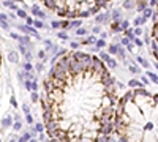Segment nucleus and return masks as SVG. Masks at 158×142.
<instances>
[{
  "label": "nucleus",
  "instance_id": "31",
  "mask_svg": "<svg viewBox=\"0 0 158 142\" xmlns=\"http://www.w3.org/2000/svg\"><path fill=\"white\" fill-rule=\"evenodd\" d=\"M30 98H32V103H38V101H40V95H38L36 92H32V93H30Z\"/></svg>",
  "mask_w": 158,
  "mask_h": 142
},
{
  "label": "nucleus",
  "instance_id": "45",
  "mask_svg": "<svg viewBox=\"0 0 158 142\" xmlns=\"http://www.w3.org/2000/svg\"><path fill=\"white\" fill-rule=\"evenodd\" d=\"M70 47H71V49H77V47H79V43H76V41H71V43H70Z\"/></svg>",
  "mask_w": 158,
  "mask_h": 142
},
{
  "label": "nucleus",
  "instance_id": "28",
  "mask_svg": "<svg viewBox=\"0 0 158 142\" xmlns=\"http://www.w3.org/2000/svg\"><path fill=\"white\" fill-rule=\"evenodd\" d=\"M76 35H77V36H85V35H87V30H85L84 27H79V29L76 30Z\"/></svg>",
  "mask_w": 158,
  "mask_h": 142
},
{
  "label": "nucleus",
  "instance_id": "4",
  "mask_svg": "<svg viewBox=\"0 0 158 142\" xmlns=\"http://www.w3.org/2000/svg\"><path fill=\"white\" fill-rule=\"evenodd\" d=\"M150 38H152V55L158 62V2L155 5V11L152 14V30H150Z\"/></svg>",
  "mask_w": 158,
  "mask_h": 142
},
{
  "label": "nucleus",
  "instance_id": "2",
  "mask_svg": "<svg viewBox=\"0 0 158 142\" xmlns=\"http://www.w3.org/2000/svg\"><path fill=\"white\" fill-rule=\"evenodd\" d=\"M114 140H158V93L138 87L118 98L114 117Z\"/></svg>",
  "mask_w": 158,
  "mask_h": 142
},
{
  "label": "nucleus",
  "instance_id": "49",
  "mask_svg": "<svg viewBox=\"0 0 158 142\" xmlns=\"http://www.w3.org/2000/svg\"><path fill=\"white\" fill-rule=\"evenodd\" d=\"M25 21H27V24H29V25H33V19H32V18H29V16H27V18H25Z\"/></svg>",
  "mask_w": 158,
  "mask_h": 142
},
{
  "label": "nucleus",
  "instance_id": "9",
  "mask_svg": "<svg viewBox=\"0 0 158 142\" xmlns=\"http://www.w3.org/2000/svg\"><path fill=\"white\" fill-rule=\"evenodd\" d=\"M123 10H136V0H125L122 3Z\"/></svg>",
  "mask_w": 158,
  "mask_h": 142
},
{
  "label": "nucleus",
  "instance_id": "52",
  "mask_svg": "<svg viewBox=\"0 0 158 142\" xmlns=\"http://www.w3.org/2000/svg\"><path fill=\"white\" fill-rule=\"evenodd\" d=\"M11 103H13V106H15V108L18 106V103H16V99H15V96H11Z\"/></svg>",
  "mask_w": 158,
  "mask_h": 142
},
{
  "label": "nucleus",
  "instance_id": "51",
  "mask_svg": "<svg viewBox=\"0 0 158 142\" xmlns=\"http://www.w3.org/2000/svg\"><path fill=\"white\" fill-rule=\"evenodd\" d=\"M22 109H24V112H25V114H29V106H27V104H24V106H22Z\"/></svg>",
  "mask_w": 158,
  "mask_h": 142
},
{
  "label": "nucleus",
  "instance_id": "40",
  "mask_svg": "<svg viewBox=\"0 0 158 142\" xmlns=\"http://www.w3.org/2000/svg\"><path fill=\"white\" fill-rule=\"evenodd\" d=\"M125 49L128 51V52H133V49H135V43H133V41H131V43H128V46H127Z\"/></svg>",
  "mask_w": 158,
  "mask_h": 142
},
{
  "label": "nucleus",
  "instance_id": "7",
  "mask_svg": "<svg viewBox=\"0 0 158 142\" xmlns=\"http://www.w3.org/2000/svg\"><path fill=\"white\" fill-rule=\"evenodd\" d=\"M19 30H21V32H24V33H27V35H33V36H36V38H38L36 30H35V29H32L29 24H27V25H19Z\"/></svg>",
  "mask_w": 158,
  "mask_h": 142
},
{
  "label": "nucleus",
  "instance_id": "11",
  "mask_svg": "<svg viewBox=\"0 0 158 142\" xmlns=\"http://www.w3.org/2000/svg\"><path fill=\"white\" fill-rule=\"evenodd\" d=\"M32 13H33L35 16H38L40 19H46V14H44V13H43L41 10H40V6H38V5H33V6H32Z\"/></svg>",
  "mask_w": 158,
  "mask_h": 142
},
{
  "label": "nucleus",
  "instance_id": "16",
  "mask_svg": "<svg viewBox=\"0 0 158 142\" xmlns=\"http://www.w3.org/2000/svg\"><path fill=\"white\" fill-rule=\"evenodd\" d=\"M111 18H112V21H122V13H120V10H114L112 13H111Z\"/></svg>",
  "mask_w": 158,
  "mask_h": 142
},
{
  "label": "nucleus",
  "instance_id": "32",
  "mask_svg": "<svg viewBox=\"0 0 158 142\" xmlns=\"http://www.w3.org/2000/svg\"><path fill=\"white\" fill-rule=\"evenodd\" d=\"M57 38H60V40H68V33L67 32H59Z\"/></svg>",
  "mask_w": 158,
  "mask_h": 142
},
{
  "label": "nucleus",
  "instance_id": "57",
  "mask_svg": "<svg viewBox=\"0 0 158 142\" xmlns=\"http://www.w3.org/2000/svg\"><path fill=\"white\" fill-rule=\"evenodd\" d=\"M0 63H2V57H0Z\"/></svg>",
  "mask_w": 158,
  "mask_h": 142
},
{
  "label": "nucleus",
  "instance_id": "36",
  "mask_svg": "<svg viewBox=\"0 0 158 142\" xmlns=\"http://www.w3.org/2000/svg\"><path fill=\"white\" fill-rule=\"evenodd\" d=\"M5 6H8V8H11V10H16V5L11 2V0H6L5 2Z\"/></svg>",
  "mask_w": 158,
  "mask_h": 142
},
{
  "label": "nucleus",
  "instance_id": "27",
  "mask_svg": "<svg viewBox=\"0 0 158 142\" xmlns=\"http://www.w3.org/2000/svg\"><path fill=\"white\" fill-rule=\"evenodd\" d=\"M8 59H10V62L16 63V62H18V54H16V52H10V54H8Z\"/></svg>",
  "mask_w": 158,
  "mask_h": 142
},
{
  "label": "nucleus",
  "instance_id": "3",
  "mask_svg": "<svg viewBox=\"0 0 158 142\" xmlns=\"http://www.w3.org/2000/svg\"><path fill=\"white\" fill-rule=\"evenodd\" d=\"M48 10L65 19H84L106 8L112 0H40Z\"/></svg>",
  "mask_w": 158,
  "mask_h": 142
},
{
  "label": "nucleus",
  "instance_id": "24",
  "mask_svg": "<svg viewBox=\"0 0 158 142\" xmlns=\"http://www.w3.org/2000/svg\"><path fill=\"white\" fill-rule=\"evenodd\" d=\"M136 60H138V62L141 63V65H142L144 68H149V67H150V63H149V62H147L146 59H144V57H136Z\"/></svg>",
  "mask_w": 158,
  "mask_h": 142
},
{
  "label": "nucleus",
  "instance_id": "48",
  "mask_svg": "<svg viewBox=\"0 0 158 142\" xmlns=\"http://www.w3.org/2000/svg\"><path fill=\"white\" fill-rule=\"evenodd\" d=\"M100 38H104V40H106V38H108V32H103V30H101V33H100Z\"/></svg>",
  "mask_w": 158,
  "mask_h": 142
},
{
  "label": "nucleus",
  "instance_id": "13",
  "mask_svg": "<svg viewBox=\"0 0 158 142\" xmlns=\"http://www.w3.org/2000/svg\"><path fill=\"white\" fill-rule=\"evenodd\" d=\"M149 3H147V0H136V11H142L144 8H147Z\"/></svg>",
  "mask_w": 158,
  "mask_h": 142
},
{
  "label": "nucleus",
  "instance_id": "25",
  "mask_svg": "<svg viewBox=\"0 0 158 142\" xmlns=\"http://www.w3.org/2000/svg\"><path fill=\"white\" fill-rule=\"evenodd\" d=\"M60 29H63V30H68V29H70V19L60 21Z\"/></svg>",
  "mask_w": 158,
  "mask_h": 142
},
{
  "label": "nucleus",
  "instance_id": "5",
  "mask_svg": "<svg viewBox=\"0 0 158 142\" xmlns=\"http://www.w3.org/2000/svg\"><path fill=\"white\" fill-rule=\"evenodd\" d=\"M100 59L104 62V63H106V65H108V68L109 70H114V68H117V60L109 54V52H101V51H100Z\"/></svg>",
  "mask_w": 158,
  "mask_h": 142
},
{
  "label": "nucleus",
  "instance_id": "41",
  "mask_svg": "<svg viewBox=\"0 0 158 142\" xmlns=\"http://www.w3.org/2000/svg\"><path fill=\"white\" fill-rule=\"evenodd\" d=\"M51 25H52L54 29H60V21H52Z\"/></svg>",
  "mask_w": 158,
  "mask_h": 142
},
{
  "label": "nucleus",
  "instance_id": "20",
  "mask_svg": "<svg viewBox=\"0 0 158 142\" xmlns=\"http://www.w3.org/2000/svg\"><path fill=\"white\" fill-rule=\"evenodd\" d=\"M128 70H130V73H131V74H139V73H141V70L136 67V63H135V62L128 67Z\"/></svg>",
  "mask_w": 158,
  "mask_h": 142
},
{
  "label": "nucleus",
  "instance_id": "56",
  "mask_svg": "<svg viewBox=\"0 0 158 142\" xmlns=\"http://www.w3.org/2000/svg\"><path fill=\"white\" fill-rule=\"evenodd\" d=\"M155 68H156V71H158V62L155 63Z\"/></svg>",
  "mask_w": 158,
  "mask_h": 142
},
{
  "label": "nucleus",
  "instance_id": "34",
  "mask_svg": "<svg viewBox=\"0 0 158 142\" xmlns=\"http://www.w3.org/2000/svg\"><path fill=\"white\" fill-rule=\"evenodd\" d=\"M142 40H144V43H146V44H150L152 38H150V36H149V33L146 32V33H144V38H142Z\"/></svg>",
  "mask_w": 158,
  "mask_h": 142
},
{
  "label": "nucleus",
  "instance_id": "39",
  "mask_svg": "<svg viewBox=\"0 0 158 142\" xmlns=\"http://www.w3.org/2000/svg\"><path fill=\"white\" fill-rule=\"evenodd\" d=\"M18 16L22 18V19H25V18H27V13H25L24 10H18Z\"/></svg>",
  "mask_w": 158,
  "mask_h": 142
},
{
  "label": "nucleus",
  "instance_id": "33",
  "mask_svg": "<svg viewBox=\"0 0 158 142\" xmlns=\"http://www.w3.org/2000/svg\"><path fill=\"white\" fill-rule=\"evenodd\" d=\"M135 35H136V36H141V35H144V30L141 29V25H138V27H135Z\"/></svg>",
  "mask_w": 158,
  "mask_h": 142
},
{
  "label": "nucleus",
  "instance_id": "35",
  "mask_svg": "<svg viewBox=\"0 0 158 142\" xmlns=\"http://www.w3.org/2000/svg\"><path fill=\"white\" fill-rule=\"evenodd\" d=\"M35 130H36L38 133H43V131H44V123H38V125L35 126Z\"/></svg>",
  "mask_w": 158,
  "mask_h": 142
},
{
  "label": "nucleus",
  "instance_id": "53",
  "mask_svg": "<svg viewBox=\"0 0 158 142\" xmlns=\"http://www.w3.org/2000/svg\"><path fill=\"white\" fill-rule=\"evenodd\" d=\"M11 36H13V38H15V40H19V38H21V36H19L18 33H11Z\"/></svg>",
  "mask_w": 158,
  "mask_h": 142
},
{
  "label": "nucleus",
  "instance_id": "15",
  "mask_svg": "<svg viewBox=\"0 0 158 142\" xmlns=\"http://www.w3.org/2000/svg\"><path fill=\"white\" fill-rule=\"evenodd\" d=\"M128 87L130 88H138V87H144V82L142 81H138V79H131L128 82Z\"/></svg>",
  "mask_w": 158,
  "mask_h": 142
},
{
  "label": "nucleus",
  "instance_id": "55",
  "mask_svg": "<svg viewBox=\"0 0 158 142\" xmlns=\"http://www.w3.org/2000/svg\"><path fill=\"white\" fill-rule=\"evenodd\" d=\"M141 81H142V82H144V84H146V85H147V84H149V79H146V77H141Z\"/></svg>",
  "mask_w": 158,
  "mask_h": 142
},
{
  "label": "nucleus",
  "instance_id": "50",
  "mask_svg": "<svg viewBox=\"0 0 158 142\" xmlns=\"http://www.w3.org/2000/svg\"><path fill=\"white\" fill-rule=\"evenodd\" d=\"M156 2H158V0H150V2H149V6H155Z\"/></svg>",
  "mask_w": 158,
  "mask_h": 142
},
{
  "label": "nucleus",
  "instance_id": "29",
  "mask_svg": "<svg viewBox=\"0 0 158 142\" xmlns=\"http://www.w3.org/2000/svg\"><path fill=\"white\" fill-rule=\"evenodd\" d=\"M128 43H131V40H130L128 36H125V35H123V38H122V40H120V44L127 47V46H128Z\"/></svg>",
  "mask_w": 158,
  "mask_h": 142
},
{
  "label": "nucleus",
  "instance_id": "8",
  "mask_svg": "<svg viewBox=\"0 0 158 142\" xmlns=\"http://www.w3.org/2000/svg\"><path fill=\"white\" fill-rule=\"evenodd\" d=\"M97 35H90V36H87V38H84V40H81L79 43H81L82 46H89V44H95L97 43Z\"/></svg>",
  "mask_w": 158,
  "mask_h": 142
},
{
  "label": "nucleus",
  "instance_id": "18",
  "mask_svg": "<svg viewBox=\"0 0 158 142\" xmlns=\"http://www.w3.org/2000/svg\"><path fill=\"white\" fill-rule=\"evenodd\" d=\"M123 35H125V36H128V38H130L131 41H133V38L136 36V35H135V30L131 29V27H128L127 30H123Z\"/></svg>",
  "mask_w": 158,
  "mask_h": 142
},
{
  "label": "nucleus",
  "instance_id": "21",
  "mask_svg": "<svg viewBox=\"0 0 158 142\" xmlns=\"http://www.w3.org/2000/svg\"><path fill=\"white\" fill-rule=\"evenodd\" d=\"M146 76L150 77V81H152L153 84H158V74H155V73H152V71H147Z\"/></svg>",
  "mask_w": 158,
  "mask_h": 142
},
{
  "label": "nucleus",
  "instance_id": "10",
  "mask_svg": "<svg viewBox=\"0 0 158 142\" xmlns=\"http://www.w3.org/2000/svg\"><path fill=\"white\" fill-rule=\"evenodd\" d=\"M152 14H153V10H152V6H147V8H144L142 11H141V16H142V19H149V18H152Z\"/></svg>",
  "mask_w": 158,
  "mask_h": 142
},
{
  "label": "nucleus",
  "instance_id": "23",
  "mask_svg": "<svg viewBox=\"0 0 158 142\" xmlns=\"http://www.w3.org/2000/svg\"><path fill=\"white\" fill-rule=\"evenodd\" d=\"M100 49H104V47H106L108 44H106V40H104V38H98V40H97V43H95Z\"/></svg>",
  "mask_w": 158,
  "mask_h": 142
},
{
  "label": "nucleus",
  "instance_id": "54",
  "mask_svg": "<svg viewBox=\"0 0 158 142\" xmlns=\"http://www.w3.org/2000/svg\"><path fill=\"white\" fill-rule=\"evenodd\" d=\"M36 70H38V71H43V63H40V65L36 67Z\"/></svg>",
  "mask_w": 158,
  "mask_h": 142
},
{
  "label": "nucleus",
  "instance_id": "47",
  "mask_svg": "<svg viewBox=\"0 0 158 142\" xmlns=\"http://www.w3.org/2000/svg\"><path fill=\"white\" fill-rule=\"evenodd\" d=\"M27 123H30V125L33 123V117H32L30 114H27Z\"/></svg>",
  "mask_w": 158,
  "mask_h": 142
},
{
  "label": "nucleus",
  "instance_id": "6",
  "mask_svg": "<svg viewBox=\"0 0 158 142\" xmlns=\"http://www.w3.org/2000/svg\"><path fill=\"white\" fill-rule=\"evenodd\" d=\"M111 13L108 11V13H104V14H97L95 16V22L97 24H108V22H111Z\"/></svg>",
  "mask_w": 158,
  "mask_h": 142
},
{
  "label": "nucleus",
  "instance_id": "38",
  "mask_svg": "<svg viewBox=\"0 0 158 142\" xmlns=\"http://www.w3.org/2000/svg\"><path fill=\"white\" fill-rule=\"evenodd\" d=\"M92 32H94V35H100L101 33V27H100V25H95V27L92 29Z\"/></svg>",
  "mask_w": 158,
  "mask_h": 142
},
{
  "label": "nucleus",
  "instance_id": "43",
  "mask_svg": "<svg viewBox=\"0 0 158 142\" xmlns=\"http://www.w3.org/2000/svg\"><path fill=\"white\" fill-rule=\"evenodd\" d=\"M25 70H27V71H33V67L30 65V62H27V63H25V67H24Z\"/></svg>",
  "mask_w": 158,
  "mask_h": 142
},
{
  "label": "nucleus",
  "instance_id": "19",
  "mask_svg": "<svg viewBox=\"0 0 158 142\" xmlns=\"http://www.w3.org/2000/svg\"><path fill=\"white\" fill-rule=\"evenodd\" d=\"M144 24H146V19H142V16L133 19V27H138V25H144Z\"/></svg>",
  "mask_w": 158,
  "mask_h": 142
},
{
  "label": "nucleus",
  "instance_id": "14",
  "mask_svg": "<svg viewBox=\"0 0 158 142\" xmlns=\"http://www.w3.org/2000/svg\"><path fill=\"white\" fill-rule=\"evenodd\" d=\"M111 30H112V33H118V32H122L120 21H114V22H111Z\"/></svg>",
  "mask_w": 158,
  "mask_h": 142
},
{
  "label": "nucleus",
  "instance_id": "26",
  "mask_svg": "<svg viewBox=\"0 0 158 142\" xmlns=\"http://www.w3.org/2000/svg\"><path fill=\"white\" fill-rule=\"evenodd\" d=\"M120 27H122V33H123V30H127V29L130 27V21L122 19V21H120Z\"/></svg>",
  "mask_w": 158,
  "mask_h": 142
},
{
  "label": "nucleus",
  "instance_id": "42",
  "mask_svg": "<svg viewBox=\"0 0 158 142\" xmlns=\"http://www.w3.org/2000/svg\"><path fill=\"white\" fill-rule=\"evenodd\" d=\"M38 57L41 59V60H43V59L46 60V51H40V52H38Z\"/></svg>",
  "mask_w": 158,
  "mask_h": 142
},
{
  "label": "nucleus",
  "instance_id": "17",
  "mask_svg": "<svg viewBox=\"0 0 158 142\" xmlns=\"http://www.w3.org/2000/svg\"><path fill=\"white\" fill-rule=\"evenodd\" d=\"M115 55H117L118 59H120L122 62H125V46H122V44H120V47H118V52H117Z\"/></svg>",
  "mask_w": 158,
  "mask_h": 142
},
{
  "label": "nucleus",
  "instance_id": "37",
  "mask_svg": "<svg viewBox=\"0 0 158 142\" xmlns=\"http://www.w3.org/2000/svg\"><path fill=\"white\" fill-rule=\"evenodd\" d=\"M33 25H35L36 29H43V27H44V24H43L41 21H33Z\"/></svg>",
  "mask_w": 158,
  "mask_h": 142
},
{
  "label": "nucleus",
  "instance_id": "12",
  "mask_svg": "<svg viewBox=\"0 0 158 142\" xmlns=\"http://www.w3.org/2000/svg\"><path fill=\"white\" fill-rule=\"evenodd\" d=\"M118 47H120V43H112V44L108 46V52H109L111 55H115V54L118 52Z\"/></svg>",
  "mask_w": 158,
  "mask_h": 142
},
{
  "label": "nucleus",
  "instance_id": "46",
  "mask_svg": "<svg viewBox=\"0 0 158 142\" xmlns=\"http://www.w3.org/2000/svg\"><path fill=\"white\" fill-rule=\"evenodd\" d=\"M3 125H5V126H11V125H13L11 119H5V120H3Z\"/></svg>",
  "mask_w": 158,
  "mask_h": 142
},
{
  "label": "nucleus",
  "instance_id": "22",
  "mask_svg": "<svg viewBox=\"0 0 158 142\" xmlns=\"http://www.w3.org/2000/svg\"><path fill=\"white\" fill-rule=\"evenodd\" d=\"M82 22L81 19H70V29H74V27H79Z\"/></svg>",
  "mask_w": 158,
  "mask_h": 142
},
{
  "label": "nucleus",
  "instance_id": "1",
  "mask_svg": "<svg viewBox=\"0 0 158 142\" xmlns=\"http://www.w3.org/2000/svg\"><path fill=\"white\" fill-rule=\"evenodd\" d=\"M40 103L49 139L114 140L118 88L100 57L77 49L60 55L43 81Z\"/></svg>",
  "mask_w": 158,
  "mask_h": 142
},
{
  "label": "nucleus",
  "instance_id": "30",
  "mask_svg": "<svg viewBox=\"0 0 158 142\" xmlns=\"http://www.w3.org/2000/svg\"><path fill=\"white\" fill-rule=\"evenodd\" d=\"M133 43H135L136 46H139V47H141V46L144 44V40H141L139 36H135V38H133Z\"/></svg>",
  "mask_w": 158,
  "mask_h": 142
},
{
  "label": "nucleus",
  "instance_id": "44",
  "mask_svg": "<svg viewBox=\"0 0 158 142\" xmlns=\"http://www.w3.org/2000/svg\"><path fill=\"white\" fill-rule=\"evenodd\" d=\"M21 126H22V125H21V122H16L15 125H13V128H15L16 131H19V130H21Z\"/></svg>",
  "mask_w": 158,
  "mask_h": 142
}]
</instances>
